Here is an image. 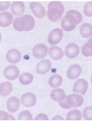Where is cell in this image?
I'll return each mask as SVG.
<instances>
[{"mask_svg":"<svg viewBox=\"0 0 92 122\" xmlns=\"http://www.w3.org/2000/svg\"><path fill=\"white\" fill-rule=\"evenodd\" d=\"M13 20V15L8 11L2 12L0 14V25L3 27H7L12 24Z\"/></svg>","mask_w":92,"mask_h":122,"instance_id":"obj_16","label":"cell"},{"mask_svg":"<svg viewBox=\"0 0 92 122\" xmlns=\"http://www.w3.org/2000/svg\"><path fill=\"white\" fill-rule=\"evenodd\" d=\"M10 1L0 2V11H4L7 10L10 6Z\"/></svg>","mask_w":92,"mask_h":122,"instance_id":"obj_31","label":"cell"},{"mask_svg":"<svg viewBox=\"0 0 92 122\" xmlns=\"http://www.w3.org/2000/svg\"><path fill=\"white\" fill-rule=\"evenodd\" d=\"M66 96L64 91L60 88L53 89L51 92L50 94L51 98L54 101L58 103L64 100Z\"/></svg>","mask_w":92,"mask_h":122,"instance_id":"obj_18","label":"cell"},{"mask_svg":"<svg viewBox=\"0 0 92 122\" xmlns=\"http://www.w3.org/2000/svg\"><path fill=\"white\" fill-rule=\"evenodd\" d=\"M63 81V78L61 75L58 74H55L50 77L48 83L51 87L57 88L61 85Z\"/></svg>","mask_w":92,"mask_h":122,"instance_id":"obj_22","label":"cell"},{"mask_svg":"<svg viewBox=\"0 0 92 122\" xmlns=\"http://www.w3.org/2000/svg\"><path fill=\"white\" fill-rule=\"evenodd\" d=\"M83 114L85 120H92V107L88 106L85 108L83 111Z\"/></svg>","mask_w":92,"mask_h":122,"instance_id":"obj_28","label":"cell"},{"mask_svg":"<svg viewBox=\"0 0 92 122\" xmlns=\"http://www.w3.org/2000/svg\"><path fill=\"white\" fill-rule=\"evenodd\" d=\"M52 120H65V119L61 116L57 115L52 119Z\"/></svg>","mask_w":92,"mask_h":122,"instance_id":"obj_33","label":"cell"},{"mask_svg":"<svg viewBox=\"0 0 92 122\" xmlns=\"http://www.w3.org/2000/svg\"><path fill=\"white\" fill-rule=\"evenodd\" d=\"M18 120H33L32 114L30 111L25 110L22 111L18 117Z\"/></svg>","mask_w":92,"mask_h":122,"instance_id":"obj_26","label":"cell"},{"mask_svg":"<svg viewBox=\"0 0 92 122\" xmlns=\"http://www.w3.org/2000/svg\"><path fill=\"white\" fill-rule=\"evenodd\" d=\"M20 104V100L18 98L16 97H12L7 101V109L10 112L14 113L18 109Z\"/></svg>","mask_w":92,"mask_h":122,"instance_id":"obj_15","label":"cell"},{"mask_svg":"<svg viewBox=\"0 0 92 122\" xmlns=\"http://www.w3.org/2000/svg\"><path fill=\"white\" fill-rule=\"evenodd\" d=\"M82 71V68L80 65L78 64L72 65L67 71V77L70 80H75L80 76Z\"/></svg>","mask_w":92,"mask_h":122,"instance_id":"obj_13","label":"cell"},{"mask_svg":"<svg viewBox=\"0 0 92 122\" xmlns=\"http://www.w3.org/2000/svg\"><path fill=\"white\" fill-rule=\"evenodd\" d=\"M82 118V114L81 111L77 109H74L68 113L66 120H81Z\"/></svg>","mask_w":92,"mask_h":122,"instance_id":"obj_25","label":"cell"},{"mask_svg":"<svg viewBox=\"0 0 92 122\" xmlns=\"http://www.w3.org/2000/svg\"><path fill=\"white\" fill-rule=\"evenodd\" d=\"M13 86L11 82L6 81L1 83L0 86V94L3 97L8 96L12 92Z\"/></svg>","mask_w":92,"mask_h":122,"instance_id":"obj_20","label":"cell"},{"mask_svg":"<svg viewBox=\"0 0 92 122\" xmlns=\"http://www.w3.org/2000/svg\"><path fill=\"white\" fill-rule=\"evenodd\" d=\"M63 36L62 30L59 28H55L49 33L48 37V41L51 45H56L61 41Z\"/></svg>","mask_w":92,"mask_h":122,"instance_id":"obj_4","label":"cell"},{"mask_svg":"<svg viewBox=\"0 0 92 122\" xmlns=\"http://www.w3.org/2000/svg\"><path fill=\"white\" fill-rule=\"evenodd\" d=\"M64 18L69 23L76 25L82 22L83 18L81 14L75 10H70L67 11Z\"/></svg>","mask_w":92,"mask_h":122,"instance_id":"obj_3","label":"cell"},{"mask_svg":"<svg viewBox=\"0 0 92 122\" xmlns=\"http://www.w3.org/2000/svg\"><path fill=\"white\" fill-rule=\"evenodd\" d=\"M83 11L86 16L89 17H92V1H89L85 5Z\"/></svg>","mask_w":92,"mask_h":122,"instance_id":"obj_29","label":"cell"},{"mask_svg":"<svg viewBox=\"0 0 92 122\" xmlns=\"http://www.w3.org/2000/svg\"><path fill=\"white\" fill-rule=\"evenodd\" d=\"M60 106L63 109H69L72 108H75V104L71 94L66 96L62 101L59 102Z\"/></svg>","mask_w":92,"mask_h":122,"instance_id":"obj_19","label":"cell"},{"mask_svg":"<svg viewBox=\"0 0 92 122\" xmlns=\"http://www.w3.org/2000/svg\"><path fill=\"white\" fill-rule=\"evenodd\" d=\"M49 55L51 58L53 60H59L64 56V53L63 50L60 47L53 46L49 48Z\"/></svg>","mask_w":92,"mask_h":122,"instance_id":"obj_17","label":"cell"},{"mask_svg":"<svg viewBox=\"0 0 92 122\" xmlns=\"http://www.w3.org/2000/svg\"><path fill=\"white\" fill-rule=\"evenodd\" d=\"M47 12L48 17L51 21L56 22L62 18L65 8L63 4L60 1H51L48 4Z\"/></svg>","mask_w":92,"mask_h":122,"instance_id":"obj_2","label":"cell"},{"mask_svg":"<svg viewBox=\"0 0 92 122\" xmlns=\"http://www.w3.org/2000/svg\"><path fill=\"white\" fill-rule=\"evenodd\" d=\"M35 25L34 18L29 15H24L16 18L13 22L15 29L19 32L30 31L34 28Z\"/></svg>","mask_w":92,"mask_h":122,"instance_id":"obj_1","label":"cell"},{"mask_svg":"<svg viewBox=\"0 0 92 122\" xmlns=\"http://www.w3.org/2000/svg\"><path fill=\"white\" fill-rule=\"evenodd\" d=\"M21 102L22 105L27 107L34 106L37 102V98L33 93L27 92L22 96Z\"/></svg>","mask_w":92,"mask_h":122,"instance_id":"obj_8","label":"cell"},{"mask_svg":"<svg viewBox=\"0 0 92 122\" xmlns=\"http://www.w3.org/2000/svg\"><path fill=\"white\" fill-rule=\"evenodd\" d=\"M80 50L79 46L74 43H71L66 46L65 53L66 57L70 59H74L79 55Z\"/></svg>","mask_w":92,"mask_h":122,"instance_id":"obj_10","label":"cell"},{"mask_svg":"<svg viewBox=\"0 0 92 122\" xmlns=\"http://www.w3.org/2000/svg\"><path fill=\"white\" fill-rule=\"evenodd\" d=\"M61 25L63 29L67 31H71L74 30L76 27V25H72L69 23L64 18L62 20Z\"/></svg>","mask_w":92,"mask_h":122,"instance_id":"obj_27","label":"cell"},{"mask_svg":"<svg viewBox=\"0 0 92 122\" xmlns=\"http://www.w3.org/2000/svg\"><path fill=\"white\" fill-rule=\"evenodd\" d=\"M0 119L1 120H16V119L11 114L6 111H0Z\"/></svg>","mask_w":92,"mask_h":122,"instance_id":"obj_30","label":"cell"},{"mask_svg":"<svg viewBox=\"0 0 92 122\" xmlns=\"http://www.w3.org/2000/svg\"><path fill=\"white\" fill-rule=\"evenodd\" d=\"M29 7L34 15L39 19H43L46 16V10L39 3L33 1L30 4Z\"/></svg>","mask_w":92,"mask_h":122,"instance_id":"obj_7","label":"cell"},{"mask_svg":"<svg viewBox=\"0 0 92 122\" xmlns=\"http://www.w3.org/2000/svg\"><path fill=\"white\" fill-rule=\"evenodd\" d=\"M91 81L92 83V76L91 77Z\"/></svg>","mask_w":92,"mask_h":122,"instance_id":"obj_34","label":"cell"},{"mask_svg":"<svg viewBox=\"0 0 92 122\" xmlns=\"http://www.w3.org/2000/svg\"><path fill=\"white\" fill-rule=\"evenodd\" d=\"M4 75L6 78L13 81L18 78L20 74L18 68L14 65H11L6 67L4 71Z\"/></svg>","mask_w":92,"mask_h":122,"instance_id":"obj_5","label":"cell"},{"mask_svg":"<svg viewBox=\"0 0 92 122\" xmlns=\"http://www.w3.org/2000/svg\"><path fill=\"white\" fill-rule=\"evenodd\" d=\"M48 50V46L45 44H38L35 46L33 48L32 51L33 56L37 59H43L47 55Z\"/></svg>","mask_w":92,"mask_h":122,"instance_id":"obj_6","label":"cell"},{"mask_svg":"<svg viewBox=\"0 0 92 122\" xmlns=\"http://www.w3.org/2000/svg\"><path fill=\"white\" fill-rule=\"evenodd\" d=\"M81 51L83 55L85 57H90L92 56V37L83 46Z\"/></svg>","mask_w":92,"mask_h":122,"instance_id":"obj_23","label":"cell"},{"mask_svg":"<svg viewBox=\"0 0 92 122\" xmlns=\"http://www.w3.org/2000/svg\"><path fill=\"white\" fill-rule=\"evenodd\" d=\"M22 55L20 52L16 49L13 48L9 50L6 55L7 60L10 63L15 64L21 60Z\"/></svg>","mask_w":92,"mask_h":122,"instance_id":"obj_11","label":"cell"},{"mask_svg":"<svg viewBox=\"0 0 92 122\" xmlns=\"http://www.w3.org/2000/svg\"><path fill=\"white\" fill-rule=\"evenodd\" d=\"M80 32L83 37L88 38L92 36V25L88 23H84L81 26Z\"/></svg>","mask_w":92,"mask_h":122,"instance_id":"obj_21","label":"cell"},{"mask_svg":"<svg viewBox=\"0 0 92 122\" xmlns=\"http://www.w3.org/2000/svg\"><path fill=\"white\" fill-rule=\"evenodd\" d=\"M88 88V83L86 80L83 79H78L74 85L73 92L84 95L86 92Z\"/></svg>","mask_w":92,"mask_h":122,"instance_id":"obj_9","label":"cell"},{"mask_svg":"<svg viewBox=\"0 0 92 122\" xmlns=\"http://www.w3.org/2000/svg\"><path fill=\"white\" fill-rule=\"evenodd\" d=\"M52 66V62L50 61L48 59H43L37 64L36 67V71L40 74H46L49 72Z\"/></svg>","mask_w":92,"mask_h":122,"instance_id":"obj_12","label":"cell"},{"mask_svg":"<svg viewBox=\"0 0 92 122\" xmlns=\"http://www.w3.org/2000/svg\"><path fill=\"white\" fill-rule=\"evenodd\" d=\"M10 10L12 13L15 16H21L23 14L25 11V4L23 1H14L11 4Z\"/></svg>","mask_w":92,"mask_h":122,"instance_id":"obj_14","label":"cell"},{"mask_svg":"<svg viewBox=\"0 0 92 122\" xmlns=\"http://www.w3.org/2000/svg\"><path fill=\"white\" fill-rule=\"evenodd\" d=\"M34 120H49V118L46 114L42 113L37 115L34 119Z\"/></svg>","mask_w":92,"mask_h":122,"instance_id":"obj_32","label":"cell"},{"mask_svg":"<svg viewBox=\"0 0 92 122\" xmlns=\"http://www.w3.org/2000/svg\"><path fill=\"white\" fill-rule=\"evenodd\" d=\"M34 78V76L31 73L25 72L21 74L19 76V80L22 84L27 85L32 83Z\"/></svg>","mask_w":92,"mask_h":122,"instance_id":"obj_24","label":"cell"}]
</instances>
